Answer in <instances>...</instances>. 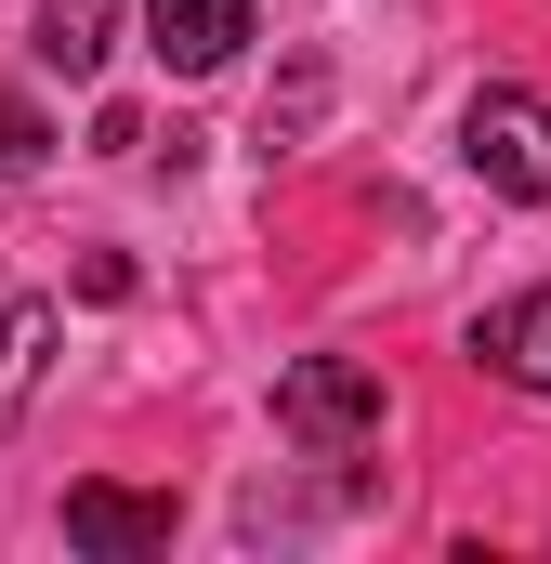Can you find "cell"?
<instances>
[{
	"label": "cell",
	"instance_id": "cell-1",
	"mask_svg": "<svg viewBox=\"0 0 551 564\" xmlns=\"http://www.w3.org/2000/svg\"><path fill=\"white\" fill-rule=\"evenodd\" d=\"M276 433H302L315 459H342V446H368V433H381V381H368V368H342V355H302V368L276 381Z\"/></svg>",
	"mask_w": 551,
	"mask_h": 564
},
{
	"label": "cell",
	"instance_id": "cell-2",
	"mask_svg": "<svg viewBox=\"0 0 551 564\" xmlns=\"http://www.w3.org/2000/svg\"><path fill=\"white\" fill-rule=\"evenodd\" d=\"M460 158L499 184V197H551V106L539 93H473V119H460Z\"/></svg>",
	"mask_w": 551,
	"mask_h": 564
},
{
	"label": "cell",
	"instance_id": "cell-3",
	"mask_svg": "<svg viewBox=\"0 0 551 564\" xmlns=\"http://www.w3.org/2000/svg\"><path fill=\"white\" fill-rule=\"evenodd\" d=\"M66 539L79 552H158L171 539V486H106V473L66 486Z\"/></svg>",
	"mask_w": 551,
	"mask_h": 564
},
{
	"label": "cell",
	"instance_id": "cell-4",
	"mask_svg": "<svg viewBox=\"0 0 551 564\" xmlns=\"http://www.w3.org/2000/svg\"><path fill=\"white\" fill-rule=\"evenodd\" d=\"M144 40H158V66L210 79V66H237V40H250V0H144Z\"/></svg>",
	"mask_w": 551,
	"mask_h": 564
},
{
	"label": "cell",
	"instance_id": "cell-5",
	"mask_svg": "<svg viewBox=\"0 0 551 564\" xmlns=\"http://www.w3.org/2000/svg\"><path fill=\"white\" fill-rule=\"evenodd\" d=\"M473 355H486L499 381H526V394H551V289H526V302H486Z\"/></svg>",
	"mask_w": 551,
	"mask_h": 564
},
{
	"label": "cell",
	"instance_id": "cell-6",
	"mask_svg": "<svg viewBox=\"0 0 551 564\" xmlns=\"http://www.w3.org/2000/svg\"><path fill=\"white\" fill-rule=\"evenodd\" d=\"M40 368H53V302H0V446H13V421H26Z\"/></svg>",
	"mask_w": 551,
	"mask_h": 564
},
{
	"label": "cell",
	"instance_id": "cell-7",
	"mask_svg": "<svg viewBox=\"0 0 551 564\" xmlns=\"http://www.w3.org/2000/svg\"><path fill=\"white\" fill-rule=\"evenodd\" d=\"M106 53H119V0H40V66L93 79Z\"/></svg>",
	"mask_w": 551,
	"mask_h": 564
},
{
	"label": "cell",
	"instance_id": "cell-8",
	"mask_svg": "<svg viewBox=\"0 0 551 564\" xmlns=\"http://www.w3.org/2000/svg\"><path fill=\"white\" fill-rule=\"evenodd\" d=\"M40 158H53L40 106H26V93H0V171H40Z\"/></svg>",
	"mask_w": 551,
	"mask_h": 564
}]
</instances>
